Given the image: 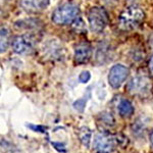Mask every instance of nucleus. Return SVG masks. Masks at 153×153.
Returning <instances> with one entry per match:
<instances>
[{
    "label": "nucleus",
    "instance_id": "7ed1b4c3",
    "mask_svg": "<svg viewBox=\"0 0 153 153\" xmlns=\"http://www.w3.org/2000/svg\"><path fill=\"white\" fill-rule=\"evenodd\" d=\"M118 140L107 132L98 133L93 140V148L96 153H112L117 148Z\"/></svg>",
    "mask_w": 153,
    "mask_h": 153
},
{
    "label": "nucleus",
    "instance_id": "f257e3e1",
    "mask_svg": "<svg viewBox=\"0 0 153 153\" xmlns=\"http://www.w3.org/2000/svg\"><path fill=\"white\" fill-rule=\"evenodd\" d=\"M144 19L145 12L140 7L130 6L120 13L118 18V25L120 29L125 31H131L137 29L144 22Z\"/></svg>",
    "mask_w": 153,
    "mask_h": 153
},
{
    "label": "nucleus",
    "instance_id": "9b49d317",
    "mask_svg": "<svg viewBox=\"0 0 153 153\" xmlns=\"http://www.w3.org/2000/svg\"><path fill=\"white\" fill-rule=\"evenodd\" d=\"M117 109H118L120 114L122 115L123 117H132L133 113H134L133 104L127 99L120 100V102L118 103Z\"/></svg>",
    "mask_w": 153,
    "mask_h": 153
},
{
    "label": "nucleus",
    "instance_id": "a211bd4d",
    "mask_svg": "<svg viewBox=\"0 0 153 153\" xmlns=\"http://www.w3.org/2000/svg\"><path fill=\"white\" fill-rule=\"evenodd\" d=\"M150 142H151V145L153 146V131H152L151 135H150Z\"/></svg>",
    "mask_w": 153,
    "mask_h": 153
},
{
    "label": "nucleus",
    "instance_id": "39448f33",
    "mask_svg": "<svg viewBox=\"0 0 153 153\" xmlns=\"http://www.w3.org/2000/svg\"><path fill=\"white\" fill-rule=\"evenodd\" d=\"M151 80L148 76H137L128 83L127 90L132 95L143 97V96L149 94L150 90H151Z\"/></svg>",
    "mask_w": 153,
    "mask_h": 153
},
{
    "label": "nucleus",
    "instance_id": "f8f14e48",
    "mask_svg": "<svg viewBox=\"0 0 153 153\" xmlns=\"http://www.w3.org/2000/svg\"><path fill=\"white\" fill-rule=\"evenodd\" d=\"M78 136H79V138H80L81 142H82L86 147H89L90 142H91V137H92L91 131L86 127L81 128L78 132Z\"/></svg>",
    "mask_w": 153,
    "mask_h": 153
},
{
    "label": "nucleus",
    "instance_id": "9d476101",
    "mask_svg": "<svg viewBox=\"0 0 153 153\" xmlns=\"http://www.w3.org/2000/svg\"><path fill=\"white\" fill-rule=\"evenodd\" d=\"M44 54H47L48 57H59L62 53V47L56 40H49L46 45H44Z\"/></svg>",
    "mask_w": 153,
    "mask_h": 153
},
{
    "label": "nucleus",
    "instance_id": "ddd939ff",
    "mask_svg": "<svg viewBox=\"0 0 153 153\" xmlns=\"http://www.w3.org/2000/svg\"><path fill=\"white\" fill-rule=\"evenodd\" d=\"M99 123H101L103 126L106 127H113L114 126V118L111 115V113L108 112H102L99 115Z\"/></svg>",
    "mask_w": 153,
    "mask_h": 153
},
{
    "label": "nucleus",
    "instance_id": "423d86ee",
    "mask_svg": "<svg viewBox=\"0 0 153 153\" xmlns=\"http://www.w3.org/2000/svg\"><path fill=\"white\" fill-rule=\"evenodd\" d=\"M129 68L123 65H113L109 71L108 75V83L112 88L117 89L123 85L126 79L129 76Z\"/></svg>",
    "mask_w": 153,
    "mask_h": 153
},
{
    "label": "nucleus",
    "instance_id": "6e6552de",
    "mask_svg": "<svg viewBox=\"0 0 153 153\" xmlns=\"http://www.w3.org/2000/svg\"><path fill=\"white\" fill-rule=\"evenodd\" d=\"M92 55V48L87 43H80L75 48V61L79 65H83L90 60Z\"/></svg>",
    "mask_w": 153,
    "mask_h": 153
},
{
    "label": "nucleus",
    "instance_id": "f3484780",
    "mask_svg": "<svg viewBox=\"0 0 153 153\" xmlns=\"http://www.w3.org/2000/svg\"><path fill=\"white\" fill-rule=\"evenodd\" d=\"M149 68H150V71L153 74V55L151 56L150 58V61H149Z\"/></svg>",
    "mask_w": 153,
    "mask_h": 153
},
{
    "label": "nucleus",
    "instance_id": "20e7f679",
    "mask_svg": "<svg viewBox=\"0 0 153 153\" xmlns=\"http://www.w3.org/2000/svg\"><path fill=\"white\" fill-rule=\"evenodd\" d=\"M88 22L89 26L92 32L94 33H101L108 23V16L102 7L94 6L88 12Z\"/></svg>",
    "mask_w": 153,
    "mask_h": 153
},
{
    "label": "nucleus",
    "instance_id": "1a4fd4ad",
    "mask_svg": "<svg viewBox=\"0 0 153 153\" xmlns=\"http://www.w3.org/2000/svg\"><path fill=\"white\" fill-rule=\"evenodd\" d=\"M49 4V0H21V5L26 11L39 12L45 9Z\"/></svg>",
    "mask_w": 153,
    "mask_h": 153
},
{
    "label": "nucleus",
    "instance_id": "dca6fc26",
    "mask_svg": "<svg viewBox=\"0 0 153 153\" xmlns=\"http://www.w3.org/2000/svg\"><path fill=\"white\" fill-rule=\"evenodd\" d=\"M91 79V75L90 73H89L88 71H84L82 73L80 74V76H79V80H80L81 83H87L89 80Z\"/></svg>",
    "mask_w": 153,
    "mask_h": 153
},
{
    "label": "nucleus",
    "instance_id": "f03ea898",
    "mask_svg": "<svg viewBox=\"0 0 153 153\" xmlns=\"http://www.w3.org/2000/svg\"><path fill=\"white\" fill-rule=\"evenodd\" d=\"M80 13L79 6L71 2H65L60 4L55 8V10L52 12L51 19L55 25L58 26H65L73 23L78 18Z\"/></svg>",
    "mask_w": 153,
    "mask_h": 153
},
{
    "label": "nucleus",
    "instance_id": "2eb2a0df",
    "mask_svg": "<svg viewBox=\"0 0 153 153\" xmlns=\"http://www.w3.org/2000/svg\"><path fill=\"white\" fill-rule=\"evenodd\" d=\"M86 106V101L85 99H79L76 100L75 103H74V108H75L76 110H78V111L82 112L84 110V108H85Z\"/></svg>",
    "mask_w": 153,
    "mask_h": 153
},
{
    "label": "nucleus",
    "instance_id": "4468645a",
    "mask_svg": "<svg viewBox=\"0 0 153 153\" xmlns=\"http://www.w3.org/2000/svg\"><path fill=\"white\" fill-rule=\"evenodd\" d=\"M9 44V38H8V31L5 28H1V42H0V47H1V52L3 53L6 51Z\"/></svg>",
    "mask_w": 153,
    "mask_h": 153
},
{
    "label": "nucleus",
    "instance_id": "0eeeda50",
    "mask_svg": "<svg viewBox=\"0 0 153 153\" xmlns=\"http://www.w3.org/2000/svg\"><path fill=\"white\" fill-rule=\"evenodd\" d=\"M35 40L30 35H21L12 41V49L18 54H30L34 51Z\"/></svg>",
    "mask_w": 153,
    "mask_h": 153
}]
</instances>
